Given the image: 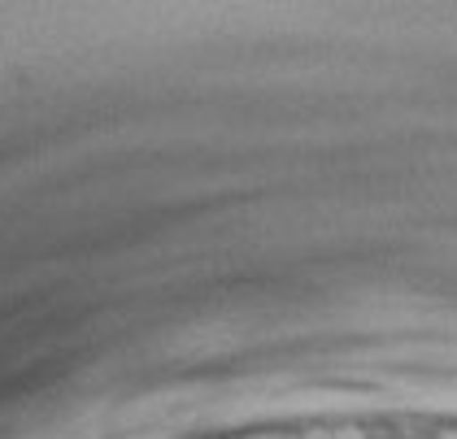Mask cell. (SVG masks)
<instances>
[{
	"label": "cell",
	"mask_w": 457,
	"mask_h": 439,
	"mask_svg": "<svg viewBox=\"0 0 457 439\" xmlns=\"http://www.w3.org/2000/svg\"><path fill=\"white\" fill-rule=\"evenodd\" d=\"M296 439H375V435H370V427H357V422H314Z\"/></svg>",
	"instance_id": "7a4b0ae2"
},
{
	"label": "cell",
	"mask_w": 457,
	"mask_h": 439,
	"mask_svg": "<svg viewBox=\"0 0 457 439\" xmlns=\"http://www.w3.org/2000/svg\"><path fill=\"white\" fill-rule=\"evenodd\" d=\"M375 439H440V427L436 422H422V418H392V422H379L370 427Z\"/></svg>",
	"instance_id": "6da1fadb"
},
{
	"label": "cell",
	"mask_w": 457,
	"mask_h": 439,
	"mask_svg": "<svg viewBox=\"0 0 457 439\" xmlns=\"http://www.w3.org/2000/svg\"><path fill=\"white\" fill-rule=\"evenodd\" d=\"M240 439H292V435H283V431H248Z\"/></svg>",
	"instance_id": "3957f363"
}]
</instances>
